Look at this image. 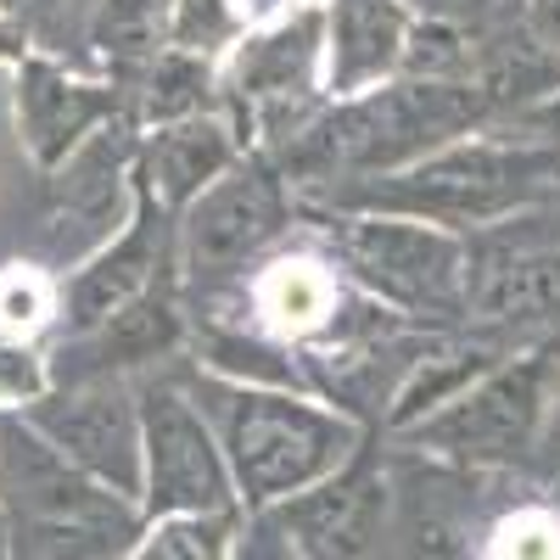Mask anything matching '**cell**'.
Instances as JSON below:
<instances>
[{
  "label": "cell",
  "mask_w": 560,
  "mask_h": 560,
  "mask_svg": "<svg viewBox=\"0 0 560 560\" xmlns=\"http://www.w3.org/2000/svg\"><path fill=\"white\" fill-rule=\"evenodd\" d=\"M560 202V152L533 135L477 129L454 147L420 158L382 179H348L331 191L298 197V208H342V213H393L454 230L471 242L477 230L516 224L538 208Z\"/></svg>",
  "instance_id": "6da1fadb"
},
{
  "label": "cell",
  "mask_w": 560,
  "mask_h": 560,
  "mask_svg": "<svg viewBox=\"0 0 560 560\" xmlns=\"http://www.w3.org/2000/svg\"><path fill=\"white\" fill-rule=\"evenodd\" d=\"M477 129H493V113L471 79H393L370 96L331 102L269 158L298 197H314L348 179L398 174Z\"/></svg>",
  "instance_id": "7a4b0ae2"
},
{
  "label": "cell",
  "mask_w": 560,
  "mask_h": 560,
  "mask_svg": "<svg viewBox=\"0 0 560 560\" xmlns=\"http://www.w3.org/2000/svg\"><path fill=\"white\" fill-rule=\"evenodd\" d=\"M191 398L224 448L242 516H269L287 499L319 488L370 448V427L359 415L325 404L298 387H242L191 370Z\"/></svg>",
  "instance_id": "3957f363"
},
{
  "label": "cell",
  "mask_w": 560,
  "mask_h": 560,
  "mask_svg": "<svg viewBox=\"0 0 560 560\" xmlns=\"http://www.w3.org/2000/svg\"><path fill=\"white\" fill-rule=\"evenodd\" d=\"M298 219L337 258L348 287L404 325L448 331L454 319H471V242L454 230L342 208H298Z\"/></svg>",
  "instance_id": "277c9868"
},
{
  "label": "cell",
  "mask_w": 560,
  "mask_h": 560,
  "mask_svg": "<svg viewBox=\"0 0 560 560\" xmlns=\"http://www.w3.org/2000/svg\"><path fill=\"white\" fill-rule=\"evenodd\" d=\"M0 504L18 560H124L147 527L140 504L68 465L23 415H0Z\"/></svg>",
  "instance_id": "5b68a950"
},
{
  "label": "cell",
  "mask_w": 560,
  "mask_h": 560,
  "mask_svg": "<svg viewBox=\"0 0 560 560\" xmlns=\"http://www.w3.org/2000/svg\"><path fill=\"white\" fill-rule=\"evenodd\" d=\"M555 364H560V331L522 342L482 382H471L454 404L427 415L398 443H409L427 459L454 465V471H516V465L538 459Z\"/></svg>",
  "instance_id": "8992f818"
},
{
  "label": "cell",
  "mask_w": 560,
  "mask_h": 560,
  "mask_svg": "<svg viewBox=\"0 0 560 560\" xmlns=\"http://www.w3.org/2000/svg\"><path fill=\"white\" fill-rule=\"evenodd\" d=\"M219 107L236 118L253 152H275L303 135L331 96H325V0L253 23L219 57Z\"/></svg>",
  "instance_id": "52a82bcc"
},
{
  "label": "cell",
  "mask_w": 560,
  "mask_h": 560,
  "mask_svg": "<svg viewBox=\"0 0 560 560\" xmlns=\"http://www.w3.org/2000/svg\"><path fill=\"white\" fill-rule=\"evenodd\" d=\"M298 224V191L275 168L269 152H253L230 168L219 185L174 219V264H179V292H208L224 287L264 264Z\"/></svg>",
  "instance_id": "ba28073f"
},
{
  "label": "cell",
  "mask_w": 560,
  "mask_h": 560,
  "mask_svg": "<svg viewBox=\"0 0 560 560\" xmlns=\"http://www.w3.org/2000/svg\"><path fill=\"white\" fill-rule=\"evenodd\" d=\"M230 292H236V303L208 308L213 319H230V325H242V331H258V337H269L280 348L303 353V359L342 342V337H353V331H364L370 319L387 314V308H376L370 298H359L348 287V275L337 269V258L325 253L308 230H303V247H275Z\"/></svg>",
  "instance_id": "9c48e42d"
},
{
  "label": "cell",
  "mask_w": 560,
  "mask_h": 560,
  "mask_svg": "<svg viewBox=\"0 0 560 560\" xmlns=\"http://www.w3.org/2000/svg\"><path fill=\"white\" fill-rule=\"evenodd\" d=\"M140 516H242L224 448L191 387L140 376Z\"/></svg>",
  "instance_id": "30bf717a"
},
{
  "label": "cell",
  "mask_w": 560,
  "mask_h": 560,
  "mask_svg": "<svg viewBox=\"0 0 560 560\" xmlns=\"http://www.w3.org/2000/svg\"><path fill=\"white\" fill-rule=\"evenodd\" d=\"M135 118H118L90 147H79L57 174H45L39 264H51L57 275L79 269L135 219Z\"/></svg>",
  "instance_id": "8fae6325"
},
{
  "label": "cell",
  "mask_w": 560,
  "mask_h": 560,
  "mask_svg": "<svg viewBox=\"0 0 560 560\" xmlns=\"http://www.w3.org/2000/svg\"><path fill=\"white\" fill-rule=\"evenodd\" d=\"M7 118L23 163L45 179L79 147H90L107 124L124 118V90L96 68H73L45 45H28L23 62L7 73Z\"/></svg>",
  "instance_id": "7c38bea8"
},
{
  "label": "cell",
  "mask_w": 560,
  "mask_h": 560,
  "mask_svg": "<svg viewBox=\"0 0 560 560\" xmlns=\"http://www.w3.org/2000/svg\"><path fill=\"white\" fill-rule=\"evenodd\" d=\"M28 427L68 465L140 504V393L135 382H68L23 409Z\"/></svg>",
  "instance_id": "4fadbf2b"
},
{
  "label": "cell",
  "mask_w": 560,
  "mask_h": 560,
  "mask_svg": "<svg viewBox=\"0 0 560 560\" xmlns=\"http://www.w3.org/2000/svg\"><path fill=\"white\" fill-rule=\"evenodd\" d=\"M140 191V185H135ZM163 287H179V264H174V213L140 197L135 219L118 236L90 253L79 269L62 275V337H84L124 314L129 303L152 298Z\"/></svg>",
  "instance_id": "5bb4252c"
},
{
  "label": "cell",
  "mask_w": 560,
  "mask_h": 560,
  "mask_svg": "<svg viewBox=\"0 0 560 560\" xmlns=\"http://www.w3.org/2000/svg\"><path fill=\"white\" fill-rule=\"evenodd\" d=\"M387 516H393V482L370 448L319 488L269 510L275 533L292 544L298 560H370Z\"/></svg>",
  "instance_id": "9a60e30c"
},
{
  "label": "cell",
  "mask_w": 560,
  "mask_h": 560,
  "mask_svg": "<svg viewBox=\"0 0 560 560\" xmlns=\"http://www.w3.org/2000/svg\"><path fill=\"white\" fill-rule=\"evenodd\" d=\"M242 158H253V140L224 107L135 129V185H140V197L158 202L174 219L191 208L208 185H219Z\"/></svg>",
  "instance_id": "2e32d148"
},
{
  "label": "cell",
  "mask_w": 560,
  "mask_h": 560,
  "mask_svg": "<svg viewBox=\"0 0 560 560\" xmlns=\"http://www.w3.org/2000/svg\"><path fill=\"white\" fill-rule=\"evenodd\" d=\"M420 12L409 0H325V96L353 102L404 73Z\"/></svg>",
  "instance_id": "e0dca14e"
},
{
  "label": "cell",
  "mask_w": 560,
  "mask_h": 560,
  "mask_svg": "<svg viewBox=\"0 0 560 560\" xmlns=\"http://www.w3.org/2000/svg\"><path fill=\"white\" fill-rule=\"evenodd\" d=\"M471 325L516 342L560 331V247L471 242Z\"/></svg>",
  "instance_id": "ac0fdd59"
},
{
  "label": "cell",
  "mask_w": 560,
  "mask_h": 560,
  "mask_svg": "<svg viewBox=\"0 0 560 560\" xmlns=\"http://www.w3.org/2000/svg\"><path fill=\"white\" fill-rule=\"evenodd\" d=\"M135 102H140V124L135 129L213 113L219 107V62L163 45V51L135 73Z\"/></svg>",
  "instance_id": "d6986e66"
},
{
  "label": "cell",
  "mask_w": 560,
  "mask_h": 560,
  "mask_svg": "<svg viewBox=\"0 0 560 560\" xmlns=\"http://www.w3.org/2000/svg\"><path fill=\"white\" fill-rule=\"evenodd\" d=\"M62 331V275L39 258L0 264V337L45 342Z\"/></svg>",
  "instance_id": "ffe728a7"
},
{
  "label": "cell",
  "mask_w": 560,
  "mask_h": 560,
  "mask_svg": "<svg viewBox=\"0 0 560 560\" xmlns=\"http://www.w3.org/2000/svg\"><path fill=\"white\" fill-rule=\"evenodd\" d=\"M247 516H152L124 560H236Z\"/></svg>",
  "instance_id": "44dd1931"
},
{
  "label": "cell",
  "mask_w": 560,
  "mask_h": 560,
  "mask_svg": "<svg viewBox=\"0 0 560 560\" xmlns=\"http://www.w3.org/2000/svg\"><path fill=\"white\" fill-rule=\"evenodd\" d=\"M482 560H560V504L527 499L488 527Z\"/></svg>",
  "instance_id": "7402d4cb"
},
{
  "label": "cell",
  "mask_w": 560,
  "mask_h": 560,
  "mask_svg": "<svg viewBox=\"0 0 560 560\" xmlns=\"http://www.w3.org/2000/svg\"><path fill=\"white\" fill-rule=\"evenodd\" d=\"M45 393H57V359L51 342L0 337V415H23Z\"/></svg>",
  "instance_id": "603a6c76"
},
{
  "label": "cell",
  "mask_w": 560,
  "mask_h": 560,
  "mask_svg": "<svg viewBox=\"0 0 560 560\" xmlns=\"http://www.w3.org/2000/svg\"><path fill=\"white\" fill-rule=\"evenodd\" d=\"M404 560H482V544L465 538V527L443 510H415L404 522Z\"/></svg>",
  "instance_id": "cb8c5ba5"
},
{
  "label": "cell",
  "mask_w": 560,
  "mask_h": 560,
  "mask_svg": "<svg viewBox=\"0 0 560 560\" xmlns=\"http://www.w3.org/2000/svg\"><path fill=\"white\" fill-rule=\"evenodd\" d=\"M236 560H298L292 555V544L275 533V522L269 516H247V527H242V544H236Z\"/></svg>",
  "instance_id": "d4e9b609"
},
{
  "label": "cell",
  "mask_w": 560,
  "mask_h": 560,
  "mask_svg": "<svg viewBox=\"0 0 560 560\" xmlns=\"http://www.w3.org/2000/svg\"><path fill=\"white\" fill-rule=\"evenodd\" d=\"M522 28L544 45L549 57H560V0H527V7H522Z\"/></svg>",
  "instance_id": "484cf974"
},
{
  "label": "cell",
  "mask_w": 560,
  "mask_h": 560,
  "mask_svg": "<svg viewBox=\"0 0 560 560\" xmlns=\"http://www.w3.org/2000/svg\"><path fill=\"white\" fill-rule=\"evenodd\" d=\"M538 459H544V465H560V364H555V387H549V420H544Z\"/></svg>",
  "instance_id": "4316f807"
},
{
  "label": "cell",
  "mask_w": 560,
  "mask_h": 560,
  "mask_svg": "<svg viewBox=\"0 0 560 560\" xmlns=\"http://www.w3.org/2000/svg\"><path fill=\"white\" fill-rule=\"evenodd\" d=\"M236 7V18L253 28V23H269V18H280V12H298V7H314V0H230Z\"/></svg>",
  "instance_id": "83f0119b"
},
{
  "label": "cell",
  "mask_w": 560,
  "mask_h": 560,
  "mask_svg": "<svg viewBox=\"0 0 560 560\" xmlns=\"http://www.w3.org/2000/svg\"><path fill=\"white\" fill-rule=\"evenodd\" d=\"M62 7H68V0H7V18L28 34L34 18H51V12H62Z\"/></svg>",
  "instance_id": "f1b7e54d"
},
{
  "label": "cell",
  "mask_w": 560,
  "mask_h": 560,
  "mask_svg": "<svg viewBox=\"0 0 560 560\" xmlns=\"http://www.w3.org/2000/svg\"><path fill=\"white\" fill-rule=\"evenodd\" d=\"M7 140L18 147V135H12V118H7V90H0V202H7Z\"/></svg>",
  "instance_id": "f546056e"
},
{
  "label": "cell",
  "mask_w": 560,
  "mask_h": 560,
  "mask_svg": "<svg viewBox=\"0 0 560 560\" xmlns=\"http://www.w3.org/2000/svg\"><path fill=\"white\" fill-rule=\"evenodd\" d=\"M12 555V533H7V504H0V560Z\"/></svg>",
  "instance_id": "4dcf8cb0"
},
{
  "label": "cell",
  "mask_w": 560,
  "mask_h": 560,
  "mask_svg": "<svg viewBox=\"0 0 560 560\" xmlns=\"http://www.w3.org/2000/svg\"><path fill=\"white\" fill-rule=\"evenodd\" d=\"M0 18H7V0H0Z\"/></svg>",
  "instance_id": "1f68e13d"
}]
</instances>
